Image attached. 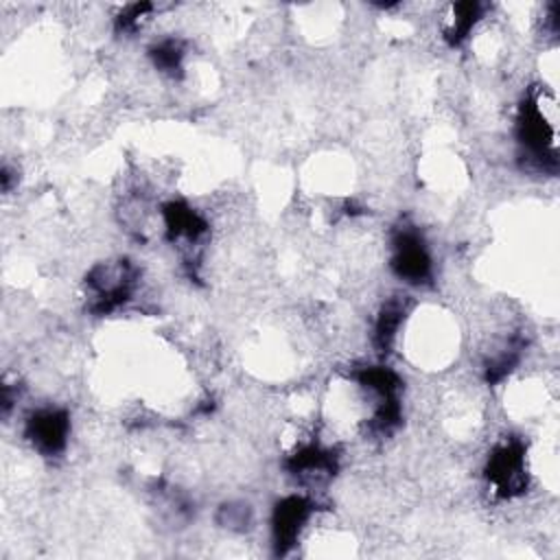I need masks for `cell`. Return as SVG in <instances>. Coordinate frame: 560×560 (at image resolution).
Wrapping results in <instances>:
<instances>
[{"label":"cell","instance_id":"1","mask_svg":"<svg viewBox=\"0 0 560 560\" xmlns=\"http://www.w3.org/2000/svg\"><path fill=\"white\" fill-rule=\"evenodd\" d=\"M486 477L490 490L497 497L510 499L514 494H521L527 486L523 444L518 440H505L503 444H499L488 459Z\"/></svg>","mask_w":560,"mask_h":560},{"label":"cell","instance_id":"2","mask_svg":"<svg viewBox=\"0 0 560 560\" xmlns=\"http://www.w3.org/2000/svg\"><path fill=\"white\" fill-rule=\"evenodd\" d=\"M70 431L68 413L61 409H42L37 411L26 427V433L33 446L44 455H55L66 446Z\"/></svg>","mask_w":560,"mask_h":560},{"label":"cell","instance_id":"3","mask_svg":"<svg viewBox=\"0 0 560 560\" xmlns=\"http://www.w3.org/2000/svg\"><path fill=\"white\" fill-rule=\"evenodd\" d=\"M311 518V503L304 497H287L273 512V545L278 551L298 542L304 525Z\"/></svg>","mask_w":560,"mask_h":560}]
</instances>
